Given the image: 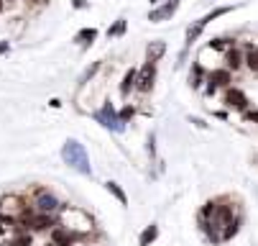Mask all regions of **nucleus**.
Returning a JSON list of instances; mask_svg holds the SVG:
<instances>
[{
	"instance_id": "1",
	"label": "nucleus",
	"mask_w": 258,
	"mask_h": 246,
	"mask_svg": "<svg viewBox=\"0 0 258 246\" xmlns=\"http://www.w3.org/2000/svg\"><path fill=\"white\" fill-rule=\"evenodd\" d=\"M56 218H59V223H61L64 228H69L72 233H77L85 243H92V238H95V233H97V226H95V218L87 213L85 208H77V205L64 203V205L59 208Z\"/></svg>"
},
{
	"instance_id": "2",
	"label": "nucleus",
	"mask_w": 258,
	"mask_h": 246,
	"mask_svg": "<svg viewBox=\"0 0 258 246\" xmlns=\"http://www.w3.org/2000/svg\"><path fill=\"white\" fill-rule=\"evenodd\" d=\"M61 162L75 169L82 177H92V164H90V154L85 149V144H80L77 138H67L61 144Z\"/></svg>"
},
{
	"instance_id": "3",
	"label": "nucleus",
	"mask_w": 258,
	"mask_h": 246,
	"mask_svg": "<svg viewBox=\"0 0 258 246\" xmlns=\"http://www.w3.org/2000/svg\"><path fill=\"white\" fill-rule=\"evenodd\" d=\"M28 200L33 205L36 213H49V216H56L59 208L64 205V200L51 190V187H44V185H36L31 192H28Z\"/></svg>"
},
{
	"instance_id": "4",
	"label": "nucleus",
	"mask_w": 258,
	"mask_h": 246,
	"mask_svg": "<svg viewBox=\"0 0 258 246\" xmlns=\"http://www.w3.org/2000/svg\"><path fill=\"white\" fill-rule=\"evenodd\" d=\"M92 118L105 128V131H110V133H123L125 131V126L120 123V118H118V108L113 105V100H102V105L100 108H95L92 111Z\"/></svg>"
},
{
	"instance_id": "5",
	"label": "nucleus",
	"mask_w": 258,
	"mask_h": 246,
	"mask_svg": "<svg viewBox=\"0 0 258 246\" xmlns=\"http://www.w3.org/2000/svg\"><path fill=\"white\" fill-rule=\"evenodd\" d=\"M220 100H223V108L225 111H235V113H243V111H248L250 105H253L250 97L245 95V90L238 87V85L225 87L223 92H220Z\"/></svg>"
},
{
	"instance_id": "6",
	"label": "nucleus",
	"mask_w": 258,
	"mask_h": 246,
	"mask_svg": "<svg viewBox=\"0 0 258 246\" xmlns=\"http://www.w3.org/2000/svg\"><path fill=\"white\" fill-rule=\"evenodd\" d=\"M156 72L159 64L154 62H143L138 67V80H136V95H151L156 87Z\"/></svg>"
},
{
	"instance_id": "7",
	"label": "nucleus",
	"mask_w": 258,
	"mask_h": 246,
	"mask_svg": "<svg viewBox=\"0 0 258 246\" xmlns=\"http://www.w3.org/2000/svg\"><path fill=\"white\" fill-rule=\"evenodd\" d=\"M179 6H181V0H164V3H159V6H154V8L149 11V21H151V23L171 21V18L176 16Z\"/></svg>"
},
{
	"instance_id": "8",
	"label": "nucleus",
	"mask_w": 258,
	"mask_h": 246,
	"mask_svg": "<svg viewBox=\"0 0 258 246\" xmlns=\"http://www.w3.org/2000/svg\"><path fill=\"white\" fill-rule=\"evenodd\" d=\"M46 241H51V243H56V246H80V243H85L77 233H72V231L64 228L61 223H56V226L46 233Z\"/></svg>"
},
{
	"instance_id": "9",
	"label": "nucleus",
	"mask_w": 258,
	"mask_h": 246,
	"mask_svg": "<svg viewBox=\"0 0 258 246\" xmlns=\"http://www.w3.org/2000/svg\"><path fill=\"white\" fill-rule=\"evenodd\" d=\"M223 67H225V69H230L233 75H238L240 69H245V52H243V46H240V44L230 46V49L223 54Z\"/></svg>"
},
{
	"instance_id": "10",
	"label": "nucleus",
	"mask_w": 258,
	"mask_h": 246,
	"mask_svg": "<svg viewBox=\"0 0 258 246\" xmlns=\"http://www.w3.org/2000/svg\"><path fill=\"white\" fill-rule=\"evenodd\" d=\"M136 80H138V67H128L120 77V85H118V92H120L123 100H128L136 92Z\"/></svg>"
},
{
	"instance_id": "11",
	"label": "nucleus",
	"mask_w": 258,
	"mask_h": 246,
	"mask_svg": "<svg viewBox=\"0 0 258 246\" xmlns=\"http://www.w3.org/2000/svg\"><path fill=\"white\" fill-rule=\"evenodd\" d=\"M233 72H230V69H225L223 64H220V67H215V69H210V72H207V80H212L217 87H220V92H223L225 87H230L233 85Z\"/></svg>"
},
{
	"instance_id": "12",
	"label": "nucleus",
	"mask_w": 258,
	"mask_h": 246,
	"mask_svg": "<svg viewBox=\"0 0 258 246\" xmlns=\"http://www.w3.org/2000/svg\"><path fill=\"white\" fill-rule=\"evenodd\" d=\"M97 36H100V31H97L95 26H87V28H80V31L75 33V39H72V41H75L82 52H87V49L97 41Z\"/></svg>"
},
{
	"instance_id": "13",
	"label": "nucleus",
	"mask_w": 258,
	"mask_h": 246,
	"mask_svg": "<svg viewBox=\"0 0 258 246\" xmlns=\"http://www.w3.org/2000/svg\"><path fill=\"white\" fill-rule=\"evenodd\" d=\"M105 69V59H97V62H92L90 67H85V72L77 77V87H85V85H90V82H95V77Z\"/></svg>"
},
{
	"instance_id": "14",
	"label": "nucleus",
	"mask_w": 258,
	"mask_h": 246,
	"mask_svg": "<svg viewBox=\"0 0 258 246\" xmlns=\"http://www.w3.org/2000/svg\"><path fill=\"white\" fill-rule=\"evenodd\" d=\"M205 82H207V69L195 59L192 67H189V87H192V90H202Z\"/></svg>"
},
{
	"instance_id": "15",
	"label": "nucleus",
	"mask_w": 258,
	"mask_h": 246,
	"mask_svg": "<svg viewBox=\"0 0 258 246\" xmlns=\"http://www.w3.org/2000/svg\"><path fill=\"white\" fill-rule=\"evenodd\" d=\"M238 44V36H233V33H223V36H215V39H210V49L212 52H217V54H225L230 46H235Z\"/></svg>"
},
{
	"instance_id": "16",
	"label": "nucleus",
	"mask_w": 258,
	"mask_h": 246,
	"mask_svg": "<svg viewBox=\"0 0 258 246\" xmlns=\"http://www.w3.org/2000/svg\"><path fill=\"white\" fill-rule=\"evenodd\" d=\"M164 54H166V41H161V39L149 41V46H146V62L159 64V62L164 59Z\"/></svg>"
},
{
	"instance_id": "17",
	"label": "nucleus",
	"mask_w": 258,
	"mask_h": 246,
	"mask_svg": "<svg viewBox=\"0 0 258 246\" xmlns=\"http://www.w3.org/2000/svg\"><path fill=\"white\" fill-rule=\"evenodd\" d=\"M243 223H245V216H243V210H240V213L223 228V243H228V241H233L238 233H240V228H243Z\"/></svg>"
},
{
	"instance_id": "18",
	"label": "nucleus",
	"mask_w": 258,
	"mask_h": 246,
	"mask_svg": "<svg viewBox=\"0 0 258 246\" xmlns=\"http://www.w3.org/2000/svg\"><path fill=\"white\" fill-rule=\"evenodd\" d=\"M245 52V69L258 77V44H243Z\"/></svg>"
},
{
	"instance_id": "19",
	"label": "nucleus",
	"mask_w": 258,
	"mask_h": 246,
	"mask_svg": "<svg viewBox=\"0 0 258 246\" xmlns=\"http://www.w3.org/2000/svg\"><path fill=\"white\" fill-rule=\"evenodd\" d=\"M205 33V26L200 23V21H195V23H189L187 26V31H184V46L187 49H192L197 41H200V36Z\"/></svg>"
},
{
	"instance_id": "20",
	"label": "nucleus",
	"mask_w": 258,
	"mask_h": 246,
	"mask_svg": "<svg viewBox=\"0 0 258 246\" xmlns=\"http://www.w3.org/2000/svg\"><path fill=\"white\" fill-rule=\"evenodd\" d=\"M233 8H235V6H217V8H212L210 13H205V16L200 18V23H202V26L207 28V26H210L212 21H217V18H223V16L233 13Z\"/></svg>"
},
{
	"instance_id": "21",
	"label": "nucleus",
	"mask_w": 258,
	"mask_h": 246,
	"mask_svg": "<svg viewBox=\"0 0 258 246\" xmlns=\"http://www.w3.org/2000/svg\"><path fill=\"white\" fill-rule=\"evenodd\" d=\"M125 28H128V21H125V16H120V18H115L113 23L107 26L105 36L107 39H120V36H125Z\"/></svg>"
},
{
	"instance_id": "22",
	"label": "nucleus",
	"mask_w": 258,
	"mask_h": 246,
	"mask_svg": "<svg viewBox=\"0 0 258 246\" xmlns=\"http://www.w3.org/2000/svg\"><path fill=\"white\" fill-rule=\"evenodd\" d=\"M105 190H107L110 195H113V198H115V200H118L123 208H128V203H131V200H128V192H125V190H123V187H120L115 180H107V182H105Z\"/></svg>"
},
{
	"instance_id": "23",
	"label": "nucleus",
	"mask_w": 258,
	"mask_h": 246,
	"mask_svg": "<svg viewBox=\"0 0 258 246\" xmlns=\"http://www.w3.org/2000/svg\"><path fill=\"white\" fill-rule=\"evenodd\" d=\"M156 238H159V226L149 223L138 236V246H151V243H156Z\"/></svg>"
},
{
	"instance_id": "24",
	"label": "nucleus",
	"mask_w": 258,
	"mask_h": 246,
	"mask_svg": "<svg viewBox=\"0 0 258 246\" xmlns=\"http://www.w3.org/2000/svg\"><path fill=\"white\" fill-rule=\"evenodd\" d=\"M136 116H138L136 103H125L123 108H118V118H120V123H123V126H128V123H131Z\"/></svg>"
},
{
	"instance_id": "25",
	"label": "nucleus",
	"mask_w": 258,
	"mask_h": 246,
	"mask_svg": "<svg viewBox=\"0 0 258 246\" xmlns=\"http://www.w3.org/2000/svg\"><path fill=\"white\" fill-rule=\"evenodd\" d=\"M51 3V0H23V6H26V13L36 16V13H41L46 6Z\"/></svg>"
},
{
	"instance_id": "26",
	"label": "nucleus",
	"mask_w": 258,
	"mask_h": 246,
	"mask_svg": "<svg viewBox=\"0 0 258 246\" xmlns=\"http://www.w3.org/2000/svg\"><path fill=\"white\" fill-rule=\"evenodd\" d=\"M240 118H243V123H253V126H258V108H253V105H250L248 111L240 113Z\"/></svg>"
},
{
	"instance_id": "27",
	"label": "nucleus",
	"mask_w": 258,
	"mask_h": 246,
	"mask_svg": "<svg viewBox=\"0 0 258 246\" xmlns=\"http://www.w3.org/2000/svg\"><path fill=\"white\" fill-rule=\"evenodd\" d=\"M146 152H149V159H151V162L156 159V133L149 136V141H146Z\"/></svg>"
},
{
	"instance_id": "28",
	"label": "nucleus",
	"mask_w": 258,
	"mask_h": 246,
	"mask_svg": "<svg viewBox=\"0 0 258 246\" xmlns=\"http://www.w3.org/2000/svg\"><path fill=\"white\" fill-rule=\"evenodd\" d=\"M202 92H205V97H215V95H220V87H217L212 80H207L205 87H202Z\"/></svg>"
},
{
	"instance_id": "29",
	"label": "nucleus",
	"mask_w": 258,
	"mask_h": 246,
	"mask_svg": "<svg viewBox=\"0 0 258 246\" xmlns=\"http://www.w3.org/2000/svg\"><path fill=\"white\" fill-rule=\"evenodd\" d=\"M189 123H192L195 128H200V131H207V128H210V123H207L205 118H200V116H189Z\"/></svg>"
},
{
	"instance_id": "30",
	"label": "nucleus",
	"mask_w": 258,
	"mask_h": 246,
	"mask_svg": "<svg viewBox=\"0 0 258 246\" xmlns=\"http://www.w3.org/2000/svg\"><path fill=\"white\" fill-rule=\"evenodd\" d=\"M187 57H189V49H187V46H181L179 59H176V67H184V64H187Z\"/></svg>"
},
{
	"instance_id": "31",
	"label": "nucleus",
	"mask_w": 258,
	"mask_h": 246,
	"mask_svg": "<svg viewBox=\"0 0 258 246\" xmlns=\"http://www.w3.org/2000/svg\"><path fill=\"white\" fill-rule=\"evenodd\" d=\"M72 8H75V11H87L90 0H72Z\"/></svg>"
},
{
	"instance_id": "32",
	"label": "nucleus",
	"mask_w": 258,
	"mask_h": 246,
	"mask_svg": "<svg viewBox=\"0 0 258 246\" xmlns=\"http://www.w3.org/2000/svg\"><path fill=\"white\" fill-rule=\"evenodd\" d=\"M212 118H217V121H228V118H230V111H225V108L212 111Z\"/></svg>"
},
{
	"instance_id": "33",
	"label": "nucleus",
	"mask_w": 258,
	"mask_h": 246,
	"mask_svg": "<svg viewBox=\"0 0 258 246\" xmlns=\"http://www.w3.org/2000/svg\"><path fill=\"white\" fill-rule=\"evenodd\" d=\"M11 52V41L8 39H0V57H6Z\"/></svg>"
},
{
	"instance_id": "34",
	"label": "nucleus",
	"mask_w": 258,
	"mask_h": 246,
	"mask_svg": "<svg viewBox=\"0 0 258 246\" xmlns=\"http://www.w3.org/2000/svg\"><path fill=\"white\" fill-rule=\"evenodd\" d=\"M49 105H51V108H61V100H59V97H51Z\"/></svg>"
},
{
	"instance_id": "35",
	"label": "nucleus",
	"mask_w": 258,
	"mask_h": 246,
	"mask_svg": "<svg viewBox=\"0 0 258 246\" xmlns=\"http://www.w3.org/2000/svg\"><path fill=\"white\" fill-rule=\"evenodd\" d=\"M6 13V3H3V0H0V16H3Z\"/></svg>"
},
{
	"instance_id": "36",
	"label": "nucleus",
	"mask_w": 258,
	"mask_h": 246,
	"mask_svg": "<svg viewBox=\"0 0 258 246\" xmlns=\"http://www.w3.org/2000/svg\"><path fill=\"white\" fill-rule=\"evenodd\" d=\"M149 3H151V8H154V6H159V3H164V0H149Z\"/></svg>"
},
{
	"instance_id": "37",
	"label": "nucleus",
	"mask_w": 258,
	"mask_h": 246,
	"mask_svg": "<svg viewBox=\"0 0 258 246\" xmlns=\"http://www.w3.org/2000/svg\"><path fill=\"white\" fill-rule=\"evenodd\" d=\"M44 246H56V243H51V241H46V243H44Z\"/></svg>"
},
{
	"instance_id": "38",
	"label": "nucleus",
	"mask_w": 258,
	"mask_h": 246,
	"mask_svg": "<svg viewBox=\"0 0 258 246\" xmlns=\"http://www.w3.org/2000/svg\"><path fill=\"white\" fill-rule=\"evenodd\" d=\"M0 246H6V243H0Z\"/></svg>"
}]
</instances>
